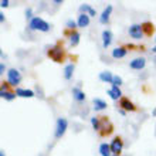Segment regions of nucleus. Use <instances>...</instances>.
Segmentation results:
<instances>
[{
    "label": "nucleus",
    "instance_id": "obj_21",
    "mask_svg": "<svg viewBox=\"0 0 156 156\" xmlns=\"http://www.w3.org/2000/svg\"><path fill=\"white\" fill-rule=\"evenodd\" d=\"M99 80H101L102 82H108V84H112L114 75H112L111 71H102V73H99Z\"/></svg>",
    "mask_w": 156,
    "mask_h": 156
},
{
    "label": "nucleus",
    "instance_id": "obj_15",
    "mask_svg": "<svg viewBox=\"0 0 156 156\" xmlns=\"http://www.w3.org/2000/svg\"><path fill=\"white\" fill-rule=\"evenodd\" d=\"M112 58H115V60H118V58H123L125 55L128 54V50L126 47H116V48L112 50Z\"/></svg>",
    "mask_w": 156,
    "mask_h": 156
},
{
    "label": "nucleus",
    "instance_id": "obj_8",
    "mask_svg": "<svg viewBox=\"0 0 156 156\" xmlns=\"http://www.w3.org/2000/svg\"><path fill=\"white\" fill-rule=\"evenodd\" d=\"M119 108L123 109V111H126V112H135L136 109H138V108L129 101V98H126V97H122V98L119 99Z\"/></svg>",
    "mask_w": 156,
    "mask_h": 156
},
{
    "label": "nucleus",
    "instance_id": "obj_18",
    "mask_svg": "<svg viewBox=\"0 0 156 156\" xmlns=\"http://www.w3.org/2000/svg\"><path fill=\"white\" fill-rule=\"evenodd\" d=\"M92 104H94V111H104L107 109V102L101 98H94L92 99Z\"/></svg>",
    "mask_w": 156,
    "mask_h": 156
},
{
    "label": "nucleus",
    "instance_id": "obj_28",
    "mask_svg": "<svg viewBox=\"0 0 156 156\" xmlns=\"http://www.w3.org/2000/svg\"><path fill=\"white\" fill-rule=\"evenodd\" d=\"M9 3H10L9 0H2V2H0V6H2V7H7Z\"/></svg>",
    "mask_w": 156,
    "mask_h": 156
},
{
    "label": "nucleus",
    "instance_id": "obj_20",
    "mask_svg": "<svg viewBox=\"0 0 156 156\" xmlns=\"http://www.w3.org/2000/svg\"><path fill=\"white\" fill-rule=\"evenodd\" d=\"M16 95H17V97H21V98H33V97H34V91L24 90V88H17V90H16Z\"/></svg>",
    "mask_w": 156,
    "mask_h": 156
},
{
    "label": "nucleus",
    "instance_id": "obj_34",
    "mask_svg": "<svg viewBox=\"0 0 156 156\" xmlns=\"http://www.w3.org/2000/svg\"><path fill=\"white\" fill-rule=\"evenodd\" d=\"M0 156H4V152H0Z\"/></svg>",
    "mask_w": 156,
    "mask_h": 156
},
{
    "label": "nucleus",
    "instance_id": "obj_4",
    "mask_svg": "<svg viewBox=\"0 0 156 156\" xmlns=\"http://www.w3.org/2000/svg\"><path fill=\"white\" fill-rule=\"evenodd\" d=\"M67 128H68V122H67L66 118H58L57 122H55V138L60 139L61 136H64Z\"/></svg>",
    "mask_w": 156,
    "mask_h": 156
},
{
    "label": "nucleus",
    "instance_id": "obj_30",
    "mask_svg": "<svg viewBox=\"0 0 156 156\" xmlns=\"http://www.w3.org/2000/svg\"><path fill=\"white\" fill-rule=\"evenodd\" d=\"M4 20H6V17H4V14H3V13H0V21L3 23Z\"/></svg>",
    "mask_w": 156,
    "mask_h": 156
},
{
    "label": "nucleus",
    "instance_id": "obj_7",
    "mask_svg": "<svg viewBox=\"0 0 156 156\" xmlns=\"http://www.w3.org/2000/svg\"><path fill=\"white\" fill-rule=\"evenodd\" d=\"M109 146H111L112 155L119 156V153L122 152V149H123V140L121 139L119 136H116V138H114V140H112L111 144H109Z\"/></svg>",
    "mask_w": 156,
    "mask_h": 156
},
{
    "label": "nucleus",
    "instance_id": "obj_26",
    "mask_svg": "<svg viewBox=\"0 0 156 156\" xmlns=\"http://www.w3.org/2000/svg\"><path fill=\"white\" fill-rule=\"evenodd\" d=\"M122 78L119 77V75H114V80H112V85H115V87H121L122 85Z\"/></svg>",
    "mask_w": 156,
    "mask_h": 156
},
{
    "label": "nucleus",
    "instance_id": "obj_24",
    "mask_svg": "<svg viewBox=\"0 0 156 156\" xmlns=\"http://www.w3.org/2000/svg\"><path fill=\"white\" fill-rule=\"evenodd\" d=\"M91 125L95 131H101V116H92L91 118Z\"/></svg>",
    "mask_w": 156,
    "mask_h": 156
},
{
    "label": "nucleus",
    "instance_id": "obj_32",
    "mask_svg": "<svg viewBox=\"0 0 156 156\" xmlns=\"http://www.w3.org/2000/svg\"><path fill=\"white\" fill-rule=\"evenodd\" d=\"M152 53L156 54V45H153V47H152Z\"/></svg>",
    "mask_w": 156,
    "mask_h": 156
},
{
    "label": "nucleus",
    "instance_id": "obj_5",
    "mask_svg": "<svg viewBox=\"0 0 156 156\" xmlns=\"http://www.w3.org/2000/svg\"><path fill=\"white\" fill-rule=\"evenodd\" d=\"M112 131H114V126H112V123L108 121L107 116H101V136H108L111 135Z\"/></svg>",
    "mask_w": 156,
    "mask_h": 156
},
{
    "label": "nucleus",
    "instance_id": "obj_16",
    "mask_svg": "<svg viewBox=\"0 0 156 156\" xmlns=\"http://www.w3.org/2000/svg\"><path fill=\"white\" fill-rule=\"evenodd\" d=\"M66 34H68L70 36V44L71 47H77L78 44H80V33L78 31H66Z\"/></svg>",
    "mask_w": 156,
    "mask_h": 156
},
{
    "label": "nucleus",
    "instance_id": "obj_33",
    "mask_svg": "<svg viewBox=\"0 0 156 156\" xmlns=\"http://www.w3.org/2000/svg\"><path fill=\"white\" fill-rule=\"evenodd\" d=\"M153 115H155V116H156V109H153Z\"/></svg>",
    "mask_w": 156,
    "mask_h": 156
},
{
    "label": "nucleus",
    "instance_id": "obj_19",
    "mask_svg": "<svg viewBox=\"0 0 156 156\" xmlns=\"http://www.w3.org/2000/svg\"><path fill=\"white\" fill-rule=\"evenodd\" d=\"M142 30H144L145 36L151 37L153 34V31H155V26H153L151 21H145V23H142Z\"/></svg>",
    "mask_w": 156,
    "mask_h": 156
},
{
    "label": "nucleus",
    "instance_id": "obj_36",
    "mask_svg": "<svg viewBox=\"0 0 156 156\" xmlns=\"http://www.w3.org/2000/svg\"><path fill=\"white\" fill-rule=\"evenodd\" d=\"M112 156H115V155H112Z\"/></svg>",
    "mask_w": 156,
    "mask_h": 156
},
{
    "label": "nucleus",
    "instance_id": "obj_17",
    "mask_svg": "<svg viewBox=\"0 0 156 156\" xmlns=\"http://www.w3.org/2000/svg\"><path fill=\"white\" fill-rule=\"evenodd\" d=\"M74 70H75L74 62H70V64H67V66L64 67V78H66L67 81H70L71 78H73V74H74Z\"/></svg>",
    "mask_w": 156,
    "mask_h": 156
},
{
    "label": "nucleus",
    "instance_id": "obj_9",
    "mask_svg": "<svg viewBox=\"0 0 156 156\" xmlns=\"http://www.w3.org/2000/svg\"><path fill=\"white\" fill-rule=\"evenodd\" d=\"M145 66H146V60L144 57H138V58H133L131 62H129V68L135 71H140L144 70Z\"/></svg>",
    "mask_w": 156,
    "mask_h": 156
},
{
    "label": "nucleus",
    "instance_id": "obj_25",
    "mask_svg": "<svg viewBox=\"0 0 156 156\" xmlns=\"http://www.w3.org/2000/svg\"><path fill=\"white\" fill-rule=\"evenodd\" d=\"M78 27L77 21H74L73 19H70V20H67V29L70 30V31H75V29Z\"/></svg>",
    "mask_w": 156,
    "mask_h": 156
},
{
    "label": "nucleus",
    "instance_id": "obj_10",
    "mask_svg": "<svg viewBox=\"0 0 156 156\" xmlns=\"http://www.w3.org/2000/svg\"><path fill=\"white\" fill-rule=\"evenodd\" d=\"M111 13H112V6L108 4L107 7L104 9V12L101 13V16H99V23H101V24H108V23H109Z\"/></svg>",
    "mask_w": 156,
    "mask_h": 156
},
{
    "label": "nucleus",
    "instance_id": "obj_14",
    "mask_svg": "<svg viewBox=\"0 0 156 156\" xmlns=\"http://www.w3.org/2000/svg\"><path fill=\"white\" fill-rule=\"evenodd\" d=\"M112 43V31L111 30H104L102 31V47L108 48Z\"/></svg>",
    "mask_w": 156,
    "mask_h": 156
},
{
    "label": "nucleus",
    "instance_id": "obj_2",
    "mask_svg": "<svg viewBox=\"0 0 156 156\" xmlns=\"http://www.w3.org/2000/svg\"><path fill=\"white\" fill-rule=\"evenodd\" d=\"M47 55L54 62H62L64 58H66V51L61 47V44H55L54 47H50V50L47 51Z\"/></svg>",
    "mask_w": 156,
    "mask_h": 156
},
{
    "label": "nucleus",
    "instance_id": "obj_22",
    "mask_svg": "<svg viewBox=\"0 0 156 156\" xmlns=\"http://www.w3.org/2000/svg\"><path fill=\"white\" fill-rule=\"evenodd\" d=\"M99 153H101V156H112L109 144H101L99 145Z\"/></svg>",
    "mask_w": 156,
    "mask_h": 156
},
{
    "label": "nucleus",
    "instance_id": "obj_6",
    "mask_svg": "<svg viewBox=\"0 0 156 156\" xmlns=\"http://www.w3.org/2000/svg\"><path fill=\"white\" fill-rule=\"evenodd\" d=\"M128 33L133 40H140L144 37V30H142V24H132L128 29Z\"/></svg>",
    "mask_w": 156,
    "mask_h": 156
},
{
    "label": "nucleus",
    "instance_id": "obj_27",
    "mask_svg": "<svg viewBox=\"0 0 156 156\" xmlns=\"http://www.w3.org/2000/svg\"><path fill=\"white\" fill-rule=\"evenodd\" d=\"M26 17H27V19H30V20H31V19H34V17H33V10H31V9H27V10H26Z\"/></svg>",
    "mask_w": 156,
    "mask_h": 156
},
{
    "label": "nucleus",
    "instance_id": "obj_31",
    "mask_svg": "<svg viewBox=\"0 0 156 156\" xmlns=\"http://www.w3.org/2000/svg\"><path fill=\"white\" fill-rule=\"evenodd\" d=\"M119 114H121V115H126V111H123V109H119Z\"/></svg>",
    "mask_w": 156,
    "mask_h": 156
},
{
    "label": "nucleus",
    "instance_id": "obj_23",
    "mask_svg": "<svg viewBox=\"0 0 156 156\" xmlns=\"http://www.w3.org/2000/svg\"><path fill=\"white\" fill-rule=\"evenodd\" d=\"M0 97L3 99H7V101H13L17 95L16 92H12V91H0Z\"/></svg>",
    "mask_w": 156,
    "mask_h": 156
},
{
    "label": "nucleus",
    "instance_id": "obj_35",
    "mask_svg": "<svg viewBox=\"0 0 156 156\" xmlns=\"http://www.w3.org/2000/svg\"><path fill=\"white\" fill-rule=\"evenodd\" d=\"M155 41H156V37H155Z\"/></svg>",
    "mask_w": 156,
    "mask_h": 156
},
{
    "label": "nucleus",
    "instance_id": "obj_1",
    "mask_svg": "<svg viewBox=\"0 0 156 156\" xmlns=\"http://www.w3.org/2000/svg\"><path fill=\"white\" fill-rule=\"evenodd\" d=\"M29 29L33 31H43V33H48L51 30V26L45 20H43L41 17H34L29 23Z\"/></svg>",
    "mask_w": 156,
    "mask_h": 156
},
{
    "label": "nucleus",
    "instance_id": "obj_12",
    "mask_svg": "<svg viewBox=\"0 0 156 156\" xmlns=\"http://www.w3.org/2000/svg\"><path fill=\"white\" fill-rule=\"evenodd\" d=\"M77 24L80 29H85L90 26V16L88 14H84V13H80V16L77 19Z\"/></svg>",
    "mask_w": 156,
    "mask_h": 156
},
{
    "label": "nucleus",
    "instance_id": "obj_29",
    "mask_svg": "<svg viewBox=\"0 0 156 156\" xmlns=\"http://www.w3.org/2000/svg\"><path fill=\"white\" fill-rule=\"evenodd\" d=\"M4 70H6V67H4V64L2 62V64H0V73H2V74H4Z\"/></svg>",
    "mask_w": 156,
    "mask_h": 156
},
{
    "label": "nucleus",
    "instance_id": "obj_11",
    "mask_svg": "<svg viewBox=\"0 0 156 156\" xmlns=\"http://www.w3.org/2000/svg\"><path fill=\"white\" fill-rule=\"evenodd\" d=\"M71 94H73V98H74L77 102H84V101H85V92H84L81 88H78V87H74V88L71 90Z\"/></svg>",
    "mask_w": 156,
    "mask_h": 156
},
{
    "label": "nucleus",
    "instance_id": "obj_3",
    "mask_svg": "<svg viewBox=\"0 0 156 156\" xmlns=\"http://www.w3.org/2000/svg\"><path fill=\"white\" fill-rule=\"evenodd\" d=\"M7 82L12 87H17L21 82V74L20 71L16 70V68H10L7 71Z\"/></svg>",
    "mask_w": 156,
    "mask_h": 156
},
{
    "label": "nucleus",
    "instance_id": "obj_13",
    "mask_svg": "<svg viewBox=\"0 0 156 156\" xmlns=\"http://www.w3.org/2000/svg\"><path fill=\"white\" fill-rule=\"evenodd\" d=\"M107 94L109 95V98L114 99V101H118V99L122 98V92L119 90V87H115V85H112L111 90L107 91Z\"/></svg>",
    "mask_w": 156,
    "mask_h": 156
}]
</instances>
